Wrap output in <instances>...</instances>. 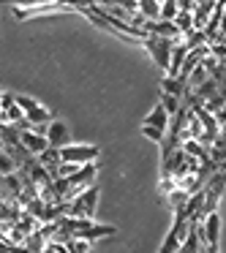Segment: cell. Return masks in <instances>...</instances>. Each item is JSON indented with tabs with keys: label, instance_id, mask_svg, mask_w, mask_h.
Returning <instances> with one entry per match:
<instances>
[{
	"label": "cell",
	"instance_id": "cell-4",
	"mask_svg": "<svg viewBox=\"0 0 226 253\" xmlns=\"http://www.w3.org/2000/svg\"><path fill=\"white\" fill-rule=\"evenodd\" d=\"M14 17L22 22V19H33V17H41V14H60V11H74V3H14L11 6Z\"/></svg>",
	"mask_w": 226,
	"mask_h": 253
},
{
	"label": "cell",
	"instance_id": "cell-21",
	"mask_svg": "<svg viewBox=\"0 0 226 253\" xmlns=\"http://www.w3.org/2000/svg\"><path fill=\"white\" fill-rule=\"evenodd\" d=\"M142 136H147V139H153V142H164V136L166 133L164 131H158V128H150V126H142Z\"/></svg>",
	"mask_w": 226,
	"mask_h": 253
},
{
	"label": "cell",
	"instance_id": "cell-8",
	"mask_svg": "<svg viewBox=\"0 0 226 253\" xmlns=\"http://www.w3.org/2000/svg\"><path fill=\"white\" fill-rule=\"evenodd\" d=\"M191 231V223L188 220H172V229L169 234H166V240L161 242V251L158 253H177V248H180V242L185 240V234Z\"/></svg>",
	"mask_w": 226,
	"mask_h": 253
},
{
	"label": "cell",
	"instance_id": "cell-18",
	"mask_svg": "<svg viewBox=\"0 0 226 253\" xmlns=\"http://www.w3.org/2000/svg\"><path fill=\"white\" fill-rule=\"evenodd\" d=\"M17 161H14V155H8L6 150H0V174L8 177V174H17Z\"/></svg>",
	"mask_w": 226,
	"mask_h": 253
},
{
	"label": "cell",
	"instance_id": "cell-6",
	"mask_svg": "<svg viewBox=\"0 0 226 253\" xmlns=\"http://www.w3.org/2000/svg\"><path fill=\"white\" fill-rule=\"evenodd\" d=\"M44 128L46 126H36V128H30V131H19V147H22L28 155H33V158L49 147L46 139H44Z\"/></svg>",
	"mask_w": 226,
	"mask_h": 253
},
{
	"label": "cell",
	"instance_id": "cell-10",
	"mask_svg": "<svg viewBox=\"0 0 226 253\" xmlns=\"http://www.w3.org/2000/svg\"><path fill=\"white\" fill-rule=\"evenodd\" d=\"M213 6H215V3H210V0H204V3H196V6H193V11H191L193 30H202V33H204L207 19H210V14H213Z\"/></svg>",
	"mask_w": 226,
	"mask_h": 253
},
{
	"label": "cell",
	"instance_id": "cell-16",
	"mask_svg": "<svg viewBox=\"0 0 226 253\" xmlns=\"http://www.w3.org/2000/svg\"><path fill=\"white\" fill-rule=\"evenodd\" d=\"M136 14L144 19V22H158V3H155V0H139Z\"/></svg>",
	"mask_w": 226,
	"mask_h": 253
},
{
	"label": "cell",
	"instance_id": "cell-15",
	"mask_svg": "<svg viewBox=\"0 0 226 253\" xmlns=\"http://www.w3.org/2000/svg\"><path fill=\"white\" fill-rule=\"evenodd\" d=\"M161 93L166 95H175V98H185L188 90H185V82H180V79H172V77H164L161 79Z\"/></svg>",
	"mask_w": 226,
	"mask_h": 253
},
{
	"label": "cell",
	"instance_id": "cell-1",
	"mask_svg": "<svg viewBox=\"0 0 226 253\" xmlns=\"http://www.w3.org/2000/svg\"><path fill=\"white\" fill-rule=\"evenodd\" d=\"M98 185H88L68 202L66 218H77V220H93L95 218V207H98Z\"/></svg>",
	"mask_w": 226,
	"mask_h": 253
},
{
	"label": "cell",
	"instance_id": "cell-17",
	"mask_svg": "<svg viewBox=\"0 0 226 253\" xmlns=\"http://www.w3.org/2000/svg\"><path fill=\"white\" fill-rule=\"evenodd\" d=\"M177 17V0H164L158 3V19L161 22H172Z\"/></svg>",
	"mask_w": 226,
	"mask_h": 253
},
{
	"label": "cell",
	"instance_id": "cell-23",
	"mask_svg": "<svg viewBox=\"0 0 226 253\" xmlns=\"http://www.w3.org/2000/svg\"><path fill=\"white\" fill-rule=\"evenodd\" d=\"M41 253H68V248L63 245V242H46Z\"/></svg>",
	"mask_w": 226,
	"mask_h": 253
},
{
	"label": "cell",
	"instance_id": "cell-5",
	"mask_svg": "<svg viewBox=\"0 0 226 253\" xmlns=\"http://www.w3.org/2000/svg\"><path fill=\"white\" fill-rule=\"evenodd\" d=\"M177 41H169V39H155V36H147V39L142 41V46L147 49V55L153 57V63L161 68V71L166 74V68H169V55H172V46H175Z\"/></svg>",
	"mask_w": 226,
	"mask_h": 253
},
{
	"label": "cell",
	"instance_id": "cell-14",
	"mask_svg": "<svg viewBox=\"0 0 226 253\" xmlns=\"http://www.w3.org/2000/svg\"><path fill=\"white\" fill-rule=\"evenodd\" d=\"M221 28H224V3H215L213 14H210V19H207V28H204V39L221 33Z\"/></svg>",
	"mask_w": 226,
	"mask_h": 253
},
{
	"label": "cell",
	"instance_id": "cell-20",
	"mask_svg": "<svg viewBox=\"0 0 226 253\" xmlns=\"http://www.w3.org/2000/svg\"><path fill=\"white\" fill-rule=\"evenodd\" d=\"M158 104H161V109H164L169 117L175 115L177 109H180V98H175V95H166V93H161V101H158Z\"/></svg>",
	"mask_w": 226,
	"mask_h": 253
},
{
	"label": "cell",
	"instance_id": "cell-7",
	"mask_svg": "<svg viewBox=\"0 0 226 253\" xmlns=\"http://www.w3.org/2000/svg\"><path fill=\"white\" fill-rule=\"evenodd\" d=\"M44 139H46V144H49V147H55V150H60V147H66V144H71V131H68V123H63V120L46 123Z\"/></svg>",
	"mask_w": 226,
	"mask_h": 253
},
{
	"label": "cell",
	"instance_id": "cell-24",
	"mask_svg": "<svg viewBox=\"0 0 226 253\" xmlns=\"http://www.w3.org/2000/svg\"><path fill=\"white\" fill-rule=\"evenodd\" d=\"M14 106V95L11 93H0V109L6 112V109H11Z\"/></svg>",
	"mask_w": 226,
	"mask_h": 253
},
{
	"label": "cell",
	"instance_id": "cell-3",
	"mask_svg": "<svg viewBox=\"0 0 226 253\" xmlns=\"http://www.w3.org/2000/svg\"><path fill=\"white\" fill-rule=\"evenodd\" d=\"M14 104L22 109L25 120L30 123V126H46V123H52L55 117H52V112L46 109L41 101L30 98V95H14Z\"/></svg>",
	"mask_w": 226,
	"mask_h": 253
},
{
	"label": "cell",
	"instance_id": "cell-9",
	"mask_svg": "<svg viewBox=\"0 0 226 253\" xmlns=\"http://www.w3.org/2000/svg\"><path fill=\"white\" fill-rule=\"evenodd\" d=\"M95 174H98V166H95V164H85V166H79V169L74 171L71 177H66V180H68V185H71V191L79 193L82 188L93 185Z\"/></svg>",
	"mask_w": 226,
	"mask_h": 253
},
{
	"label": "cell",
	"instance_id": "cell-13",
	"mask_svg": "<svg viewBox=\"0 0 226 253\" xmlns=\"http://www.w3.org/2000/svg\"><path fill=\"white\" fill-rule=\"evenodd\" d=\"M142 126L158 128V131H164V133H166V126H169V115H166V112L161 109V104H155V106H153V112H150V115L142 120Z\"/></svg>",
	"mask_w": 226,
	"mask_h": 253
},
{
	"label": "cell",
	"instance_id": "cell-11",
	"mask_svg": "<svg viewBox=\"0 0 226 253\" xmlns=\"http://www.w3.org/2000/svg\"><path fill=\"white\" fill-rule=\"evenodd\" d=\"M185 55H188V49L182 46V39H180L175 46H172V55H169V68H166V77L177 79V74H180V66H182V60H185Z\"/></svg>",
	"mask_w": 226,
	"mask_h": 253
},
{
	"label": "cell",
	"instance_id": "cell-12",
	"mask_svg": "<svg viewBox=\"0 0 226 253\" xmlns=\"http://www.w3.org/2000/svg\"><path fill=\"white\" fill-rule=\"evenodd\" d=\"M36 164H39V166H44V169L49 171L52 177H55V169L60 166V150L46 147L44 153H39V155H36Z\"/></svg>",
	"mask_w": 226,
	"mask_h": 253
},
{
	"label": "cell",
	"instance_id": "cell-2",
	"mask_svg": "<svg viewBox=\"0 0 226 253\" xmlns=\"http://www.w3.org/2000/svg\"><path fill=\"white\" fill-rule=\"evenodd\" d=\"M101 155V147L98 144H66L60 147V164H77V166H85V164H95Z\"/></svg>",
	"mask_w": 226,
	"mask_h": 253
},
{
	"label": "cell",
	"instance_id": "cell-22",
	"mask_svg": "<svg viewBox=\"0 0 226 253\" xmlns=\"http://www.w3.org/2000/svg\"><path fill=\"white\" fill-rule=\"evenodd\" d=\"M177 188V182L172 180V177H161V182H158V193L161 196H166V193H172Z\"/></svg>",
	"mask_w": 226,
	"mask_h": 253
},
{
	"label": "cell",
	"instance_id": "cell-19",
	"mask_svg": "<svg viewBox=\"0 0 226 253\" xmlns=\"http://www.w3.org/2000/svg\"><path fill=\"white\" fill-rule=\"evenodd\" d=\"M164 199H166V202H169V207H172V210H180L182 204L188 202V193L182 191V188H175V191H172V193H166Z\"/></svg>",
	"mask_w": 226,
	"mask_h": 253
}]
</instances>
